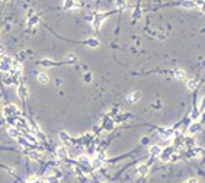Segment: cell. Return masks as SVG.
<instances>
[{
    "mask_svg": "<svg viewBox=\"0 0 205 183\" xmlns=\"http://www.w3.org/2000/svg\"><path fill=\"white\" fill-rule=\"evenodd\" d=\"M111 13H96L95 16H93V21H92V26L95 28V29H99L101 26H102L103 21L109 16Z\"/></svg>",
    "mask_w": 205,
    "mask_h": 183,
    "instance_id": "obj_1",
    "label": "cell"
},
{
    "mask_svg": "<svg viewBox=\"0 0 205 183\" xmlns=\"http://www.w3.org/2000/svg\"><path fill=\"white\" fill-rule=\"evenodd\" d=\"M3 115L6 118H10V116H21V111L15 106V105H7L3 108Z\"/></svg>",
    "mask_w": 205,
    "mask_h": 183,
    "instance_id": "obj_2",
    "label": "cell"
},
{
    "mask_svg": "<svg viewBox=\"0 0 205 183\" xmlns=\"http://www.w3.org/2000/svg\"><path fill=\"white\" fill-rule=\"evenodd\" d=\"M105 154L103 153H98L93 159L90 160V166L93 167V169H99V167H102L103 163H105Z\"/></svg>",
    "mask_w": 205,
    "mask_h": 183,
    "instance_id": "obj_3",
    "label": "cell"
},
{
    "mask_svg": "<svg viewBox=\"0 0 205 183\" xmlns=\"http://www.w3.org/2000/svg\"><path fill=\"white\" fill-rule=\"evenodd\" d=\"M175 151H176L175 147H166L164 150H161V153H160V159H161L163 161H167L169 160V157H170Z\"/></svg>",
    "mask_w": 205,
    "mask_h": 183,
    "instance_id": "obj_4",
    "label": "cell"
},
{
    "mask_svg": "<svg viewBox=\"0 0 205 183\" xmlns=\"http://www.w3.org/2000/svg\"><path fill=\"white\" fill-rule=\"evenodd\" d=\"M159 132H160V137H161V139H169V138H172L176 132L172 129V128H160L159 129Z\"/></svg>",
    "mask_w": 205,
    "mask_h": 183,
    "instance_id": "obj_5",
    "label": "cell"
},
{
    "mask_svg": "<svg viewBox=\"0 0 205 183\" xmlns=\"http://www.w3.org/2000/svg\"><path fill=\"white\" fill-rule=\"evenodd\" d=\"M202 153H204V150L201 148V147H191V148H188V157H199V156H202Z\"/></svg>",
    "mask_w": 205,
    "mask_h": 183,
    "instance_id": "obj_6",
    "label": "cell"
},
{
    "mask_svg": "<svg viewBox=\"0 0 205 183\" xmlns=\"http://www.w3.org/2000/svg\"><path fill=\"white\" fill-rule=\"evenodd\" d=\"M39 15H36L34 10H31L29 12V16H28V25L29 26H34V25H36V23L39 22Z\"/></svg>",
    "mask_w": 205,
    "mask_h": 183,
    "instance_id": "obj_7",
    "label": "cell"
},
{
    "mask_svg": "<svg viewBox=\"0 0 205 183\" xmlns=\"http://www.w3.org/2000/svg\"><path fill=\"white\" fill-rule=\"evenodd\" d=\"M18 96L22 99V100H25L26 99V96H28V89H26V86H25V83H19V86H18Z\"/></svg>",
    "mask_w": 205,
    "mask_h": 183,
    "instance_id": "obj_8",
    "label": "cell"
},
{
    "mask_svg": "<svg viewBox=\"0 0 205 183\" xmlns=\"http://www.w3.org/2000/svg\"><path fill=\"white\" fill-rule=\"evenodd\" d=\"M140 97H141V93H140V92H131V93L127 96V100L130 103H137L140 100Z\"/></svg>",
    "mask_w": 205,
    "mask_h": 183,
    "instance_id": "obj_9",
    "label": "cell"
},
{
    "mask_svg": "<svg viewBox=\"0 0 205 183\" xmlns=\"http://www.w3.org/2000/svg\"><path fill=\"white\" fill-rule=\"evenodd\" d=\"M64 7L66 9H79L80 3L79 0H66L64 1Z\"/></svg>",
    "mask_w": 205,
    "mask_h": 183,
    "instance_id": "obj_10",
    "label": "cell"
},
{
    "mask_svg": "<svg viewBox=\"0 0 205 183\" xmlns=\"http://www.w3.org/2000/svg\"><path fill=\"white\" fill-rule=\"evenodd\" d=\"M58 137H60V139H61L63 142H66V144H73V142H74V141L71 139V137L68 135L67 132H64V131H61Z\"/></svg>",
    "mask_w": 205,
    "mask_h": 183,
    "instance_id": "obj_11",
    "label": "cell"
},
{
    "mask_svg": "<svg viewBox=\"0 0 205 183\" xmlns=\"http://www.w3.org/2000/svg\"><path fill=\"white\" fill-rule=\"evenodd\" d=\"M186 87L189 89V90L194 92L196 87H198V80L196 79H188L186 80Z\"/></svg>",
    "mask_w": 205,
    "mask_h": 183,
    "instance_id": "obj_12",
    "label": "cell"
},
{
    "mask_svg": "<svg viewBox=\"0 0 205 183\" xmlns=\"http://www.w3.org/2000/svg\"><path fill=\"white\" fill-rule=\"evenodd\" d=\"M201 131H202V125L198 124V122H195L189 126V134H196V132H201Z\"/></svg>",
    "mask_w": 205,
    "mask_h": 183,
    "instance_id": "obj_13",
    "label": "cell"
},
{
    "mask_svg": "<svg viewBox=\"0 0 205 183\" xmlns=\"http://www.w3.org/2000/svg\"><path fill=\"white\" fill-rule=\"evenodd\" d=\"M173 76H175V79H178V80H185L186 79V73L183 71V70H175L173 71Z\"/></svg>",
    "mask_w": 205,
    "mask_h": 183,
    "instance_id": "obj_14",
    "label": "cell"
},
{
    "mask_svg": "<svg viewBox=\"0 0 205 183\" xmlns=\"http://www.w3.org/2000/svg\"><path fill=\"white\" fill-rule=\"evenodd\" d=\"M36 79H38V81H39L41 84H47V83L50 81V77H48L47 73H39V74L36 76Z\"/></svg>",
    "mask_w": 205,
    "mask_h": 183,
    "instance_id": "obj_15",
    "label": "cell"
},
{
    "mask_svg": "<svg viewBox=\"0 0 205 183\" xmlns=\"http://www.w3.org/2000/svg\"><path fill=\"white\" fill-rule=\"evenodd\" d=\"M103 128L106 129V131H111L112 128H114V121L112 119H109L108 116L103 119Z\"/></svg>",
    "mask_w": 205,
    "mask_h": 183,
    "instance_id": "obj_16",
    "label": "cell"
},
{
    "mask_svg": "<svg viewBox=\"0 0 205 183\" xmlns=\"http://www.w3.org/2000/svg\"><path fill=\"white\" fill-rule=\"evenodd\" d=\"M57 156L60 157V159H67L68 156V151L66 147H58L57 148Z\"/></svg>",
    "mask_w": 205,
    "mask_h": 183,
    "instance_id": "obj_17",
    "label": "cell"
},
{
    "mask_svg": "<svg viewBox=\"0 0 205 183\" xmlns=\"http://www.w3.org/2000/svg\"><path fill=\"white\" fill-rule=\"evenodd\" d=\"M7 135L12 137V138H18L19 135H21V131H19L18 128H13V126H12V128L7 129Z\"/></svg>",
    "mask_w": 205,
    "mask_h": 183,
    "instance_id": "obj_18",
    "label": "cell"
},
{
    "mask_svg": "<svg viewBox=\"0 0 205 183\" xmlns=\"http://www.w3.org/2000/svg\"><path fill=\"white\" fill-rule=\"evenodd\" d=\"M137 173H138L140 176H146L148 173V166H146V164H140V166L137 167Z\"/></svg>",
    "mask_w": 205,
    "mask_h": 183,
    "instance_id": "obj_19",
    "label": "cell"
},
{
    "mask_svg": "<svg viewBox=\"0 0 205 183\" xmlns=\"http://www.w3.org/2000/svg\"><path fill=\"white\" fill-rule=\"evenodd\" d=\"M84 42H86V45H89L90 48H96V46H99V41H98L96 38H87Z\"/></svg>",
    "mask_w": 205,
    "mask_h": 183,
    "instance_id": "obj_20",
    "label": "cell"
},
{
    "mask_svg": "<svg viewBox=\"0 0 205 183\" xmlns=\"http://www.w3.org/2000/svg\"><path fill=\"white\" fill-rule=\"evenodd\" d=\"M181 6L185 7V9H194L195 7V1L194 0H183L182 3H181Z\"/></svg>",
    "mask_w": 205,
    "mask_h": 183,
    "instance_id": "obj_21",
    "label": "cell"
},
{
    "mask_svg": "<svg viewBox=\"0 0 205 183\" xmlns=\"http://www.w3.org/2000/svg\"><path fill=\"white\" fill-rule=\"evenodd\" d=\"M77 161H79L80 164H83V166H89V164H90V159H89L87 156H84V154H81V156H79V159H77Z\"/></svg>",
    "mask_w": 205,
    "mask_h": 183,
    "instance_id": "obj_22",
    "label": "cell"
},
{
    "mask_svg": "<svg viewBox=\"0 0 205 183\" xmlns=\"http://www.w3.org/2000/svg\"><path fill=\"white\" fill-rule=\"evenodd\" d=\"M39 66H42V67H54V66H58V63L51 61V60H42V61L39 63Z\"/></svg>",
    "mask_w": 205,
    "mask_h": 183,
    "instance_id": "obj_23",
    "label": "cell"
},
{
    "mask_svg": "<svg viewBox=\"0 0 205 183\" xmlns=\"http://www.w3.org/2000/svg\"><path fill=\"white\" fill-rule=\"evenodd\" d=\"M26 154H28V157H29V159H32V160H39V159H41V154H39L38 151H35V150L28 151Z\"/></svg>",
    "mask_w": 205,
    "mask_h": 183,
    "instance_id": "obj_24",
    "label": "cell"
},
{
    "mask_svg": "<svg viewBox=\"0 0 205 183\" xmlns=\"http://www.w3.org/2000/svg\"><path fill=\"white\" fill-rule=\"evenodd\" d=\"M160 153H161V147H159V145H151L150 147V154L151 156H160Z\"/></svg>",
    "mask_w": 205,
    "mask_h": 183,
    "instance_id": "obj_25",
    "label": "cell"
},
{
    "mask_svg": "<svg viewBox=\"0 0 205 183\" xmlns=\"http://www.w3.org/2000/svg\"><path fill=\"white\" fill-rule=\"evenodd\" d=\"M66 63H77V55L74 54V52H70L67 57H66Z\"/></svg>",
    "mask_w": 205,
    "mask_h": 183,
    "instance_id": "obj_26",
    "label": "cell"
},
{
    "mask_svg": "<svg viewBox=\"0 0 205 183\" xmlns=\"http://www.w3.org/2000/svg\"><path fill=\"white\" fill-rule=\"evenodd\" d=\"M141 18V9L140 7H135L134 12H132V21H138Z\"/></svg>",
    "mask_w": 205,
    "mask_h": 183,
    "instance_id": "obj_27",
    "label": "cell"
},
{
    "mask_svg": "<svg viewBox=\"0 0 205 183\" xmlns=\"http://www.w3.org/2000/svg\"><path fill=\"white\" fill-rule=\"evenodd\" d=\"M45 182L47 183H60V179H58L57 176H54V174H53V176L50 174V176H47Z\"/></svg>",
    "mask_w": 205,
    "mask_h": 183,
    "instance_id": "obj_28",
    "label": "cell"
},
{
    "mask_svg": "<svg viewBox=\"0 0 205 183\" xmlns=\"http://www.w3.org/2000/svg\"><path fill=\"white\" fill-rule=\"evenodd\" d=\"M116 7L119 10H124L127 7V0H116Z\"/></svg>",
    "mask_w": 205,
    "mask_h": 183,
    "instance_id": "obj_29",
    "label": "cell"
},
{
    "mask_svg": "<svg viewBox=\"0 0 205 183\" xmlns=\"http://www.w3.org/2000/svg\"><path fill=\"white\" fill-rule=\"evenodd\" d=\"M199 115H201V112H199V109H196V108H194V111H192V112H191V118H192V119H198V118H199Z\"/></svg>",
    "mask_w": 205,
    "mask_h": 183,
    "instance_id": "obj_30",
    "label": "cell"
},
{
    "mask_svg": "<svg viewBox=\"0 0 205 183\" xmlns=\"http://www.w3.org/2000/svg\"><path fill=\"white\" fill-rule=\"evenodd\" d=\"M28 183H44L39 177H36V176H34V177H29L28 179Z\"/></svg>",
    "mask_w": 205,
    "mask_h": 183,
    "instance_id": "obj_31",
    "label": "cell"
},
{
    "mask_svg": "<svg viewBox=\"0 0 205 183\" xmlns=\"http://www.w3.org/2000/svg\"><path fill=\"white\" fill-rule=\"evenodd\" d=\"M179 159H181V156H179V154L175 151V153H173V154L170 156V157H169V161H178Z\"/></svg>",
    "mask_w": 205,
    "mask_h": 183,
    "instance_id": "obj_32",
    "label": "cell"
},
{
    "mask_svg": "<svg viewBox=\"0 0 205 183\" xmlns=\"http://www.w3.org/2000/svg\"><path fill=\"white\" fill-rule=\"evenodd\" d=\"M90 79H92V74L90 73H87V74H84V81H86V83H90Z\"/></svg>",
    "mask_w": 205,
    "mask_h": 183,
    "instance_id": "obj_33",
    "label": "cell"
},
{
    "mask_svg": "<svg viewBox=\"0 0 205 183\" xmlns=\"http://www.w3.org/2000/svg\"><path fill=\"white\" fill-rule=\"evenodd\" d=\"M183 183H198V179H188V180H186V182H183Z\"/></svg>",
    "mask_w": 205,
    "mask_h": 183,
    "instance_id": "obj_34",
    "label": "cell"
},
{
    "mask_svg": "<svg viewBox=\"0 0 205 183\" xmlns=\"http://www.w3.org/2000/svg\"><path fill=\"white\" fill-rule=\"evenodd\" d=\"M196 3H198L201 7H204V0H196V1H195V4H196Z\"/></svg>",
    "mask_w": 205,
    "mask_h": 183,
    "instance_id": "obj_35",
    "label": "cell"
},
{
    "mask_svg": "<svg viewBox=\"0 0 205 183\" xmlns=\"http://www.w3.org/2000/svg\"><path fill=\"white\" fill-rule=\"evenodd\" d=\"M141 142H143V144H147V142H148V138H147V137H144L143 139H141Z\"/></svg>",
    "mask_w": 205,
    "mask_h": 183,
    "instance_id": "obj_36",
    "label": "cell"
},
{
    "mask_svg": "<svg viewBox=\"0 0 205 183\" xmlns=\"http://www.w3.org/2000/svg\"><path fill=\"white\" fill-rule=\"evenodd\" d=\"M1 1H7V0H1Z\"/></svg>",
    "mask_w": 205,
    "mask_h": 183,
    "instance_id": "obj_37",
    "label": "cell"
}]
</instances>
